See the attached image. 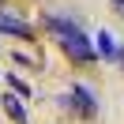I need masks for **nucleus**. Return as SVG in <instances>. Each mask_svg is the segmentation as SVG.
<instances>
[{
  "label": "nucleus",
  "mask_w": 124,
  "mask_h": 124,
  "mask_svg": "<svg viewBox=\"0 0 124 124\" xmlns=\"http://www.w3.org/2000/svg\"><path fill=\"white\" fill-rule=\"evenodd\" d=\"M8 83L15 86V94H19V98H30V94H34V90H30V86H26V83H23L19 75H8Z\"/></svg>",
  "instance_id": "obj_6"
},
{
  "label": "nucleus",
  "mask_w": 124,
  "mask_h": 124,
  "mask_svg": "<svg viewBox=\"0 0 124 124\" xmlns=\"http://www.w3.org/2000/svg\"><path fill=\"white\" fill-rule=\"evenodd\" d=\"M0 34H15V38H26V41H30L34 38V26L23 23V19H15V15H0Z\"/></svg>",
  "instance_id": "obj_3"
},
{
  "label": "nucleus",
  "mask_w": 124,
  "mask_h": 124,
  "mask_svg": "<svg viewBox=\"0 0 124 124\" xmlns=\"http://www.w3.org/2000/svg\"><path fill=\"white\" fill-rule=\"evenodd\" d=\"M49 30L56 34V41H60V49H64V56H68V60H75V64H94V60H98V53H94L90 38H86L75 23H68V19H56V15H53V19H49Z\"/></svg>",
  "instance_id": "obj_1"
},
{
  "label": "nucleus",
  "mask_w": 124,
  "mask_h": 124,
  "mask_svg": "<svg viewBox=\"0 0 124 124\" xmlns=\"http://www.w3.org/2000/svg\"><path fill=\"white\" fill-rule=\"evenodd\" d=\"M98 53H101V56H116V49H113V38H109V34H98Z\"/></svg>",
  "instance_id": "obj_5"
},
{
  "label": "nucleus",
  "mask_w": 124,
  "mask_h": 124,
  "mask_svg": "<svg viewBox=\"0 0 124 124\" xmlns=\"http://www.w3.org/2000/svg\"><path fill=\"white\" fill-rule=\"evenodd\" d=\"M64 105L68 109H75L79 116H94V109H98V101H94V94H90V86H75V90L68 94V98H64Z\"/></svg>",
  "instance_id": "obj_2"
},
{
  "label": "nucleus",
  "mask_w": 124,
  "mask_h": 124,
  "mask_svg": "<svg viewBox=\"0 0 124 124\" xmlns=\"http://www.w3.org/2000/svg\"><path fill=\"white\" fill-rule=\"evenodd\" d=\"M11 60H15V64H19V68H30V64H34V60H30V56H23V53H15V56H11Z\"/></svg>",
  "instance_id": "obj_7"
},
{
  "label": "nucleus",
  "mask_w": 124,
  "mask_h": 124,
  "mask_svg": "<svg viewBox=\"0 0 124 124\" xmlns=\"http://www.w3.org/2000/svg\"><path fill=\"white\" fill-rule=\"evenodd\" d=\"M4 109H8V116L15 124H26V109H23V101H19L15 94H4Z\"/></svg>",
  "instance_id": "obj_4"
},
{
  "label": "nucleus",
  "mask_w": 124,
  "mask_h": 124,
  "mask_svg": "<svg viewBox=\"0 0 124 124\" xmlns=\"http://www.w3.org/2000/svg\"><path fill=\"white\" fill-rule=\"evenodd\" d=\"M113 11H120V15H124V0H113Z\"/></svg>",
  "instance_id": "obj_8"
}]
</instances>
